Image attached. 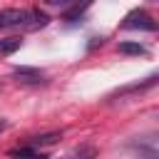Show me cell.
<instances>
[{
	"label": "cell",
	"mask_w": 159,
	"mask_h": 159,
	"mask_svg": "<svg viewBox=\"0 0 159 159\" xmlns=\"http://www.w3.org/2000/svg\"><path fill=\"white\" fill-rule=\"evenodd\" d=\"M84 2H92V0H84Z\"/></svg>",
	"instance_id": "cell-13"
},
{
	"label": "cell",
	"mask_w": 159,
	"mask_h": 159,
	"mask_svg": "<svg viewBox=\"0 0 159 159\" xmlns=\"http://www.w3.org/2000/svg\"><path fill=\"white\" fill-rule=\"evenodd\" d=\"M7 27L35 30V10H20V7L0 10V30H7Z\"/></svg>",
	"instance_id": "cell-1"
},
{
	"label": "cell",
	"mask_w": 159,
	"mask_h": 159,
	"mask_svg": "<svg viewBox=\"0 0 159 159\" xmlns=\"http://www.w3.org/2000/svg\"><path fill=\"white\" fill-rule=\"evenodd\" d=\"M122 27H124V30H157V22H154V17H152L149 12H144V10H132V12L124 17Z\"/></svg>",
	"instance_id": "cell-2"
},
{
	"label": "cell",
	"mask_w": 159,
	"mask_h": 159,
	"mask_svg": "<svg viewBox=\"0 0 159 159\" xmlns=\"http://www.w3.org/2000/svg\"><path fill=\"white\" fill-rule=\"evenodd\" d=\"M12 77L17 82H22V84H40V82H45V75L40 70H35V67H17L12 72Z\"/></svg>",
	"instance_id": "cell-4"
},
{
	"label": "cell",
	"mask_w": 159,
	"mask_h": 159,
	"mask_svg": "<svg viewBox=\"0 0 159 159\" xmlns=\"http://www.w3.org/2000/svg\"><path fill=\"white\" fill-rule=\"evenodd\" d=\"M149 159H159V157H157V154H154V157H149Z\"/></svg>",
	"instance_id": "cell-12"
},
{
	"label": "cell",
	"mask_w": 159,
	"mask_h": 159,
	"mask_svg": "<svg viewBox=\"0 0 159 159\" xmlns=\"http://www.w3.org/2000/svg\"><path fill=\"white\" fill-rule=\"evenodd\" d=\"M62 134L60 132H50V134H40V137H30L25 144H30V147H35V149H40V147H50V144H55L57 139H60Z\"/></svg>",
	"instance_id": "cell-6"
},
{
	"label": "cell",
	"mask_w": 159,
	"mask_h": 159,
	"mask_svg": "<svg viewBox=\"0 0 159 159\" xmlns=\"http://www.w3.org/2000/svg\"><path fill=\"white\" fill-rule=\"evenodd\" d=\"M47 5H55V7H67V5H72L75 0H45Z\"/></svg>",
	"instance_id": "cell-10"
},
{
	"label": "cell",
	"mask_w": 159,
	"mask_h": 159,
	"mask_svg": "<svg viewBox=\"0 0 159 159\" xmlns=\"http://www.w3.org/2000/svg\"><path fill=\"white\" fill-rule=\"evenodd\" d=\"M20 47H22L20 37H5V40H0V57H7L12 52H17Z\"/></svg>",
	"instance_id": "cell-7"
},
{
	"label": "cell",
	"mask_w": 159,
	"mask_h": 159,
	"mask_svg": "<svg viewBox=\"0 0 159 159\" xmlns=\"http://www.w3.org/2000/svg\"><path fill=\"white\" fill-rule=\"evenodd\" d=\"M119 52L122 55H144L147 47L139 45V42H119Z\"/></svg>",
	"instance_id": "cell-8"
},
{
	"label": "cell",
	"mask_w": 159,
	"mask_h": 159,
	"mask_svg": "<svg viewBox=\"0 0 159 159\" xmlns=\"http://www.w3.org/2000/svg\"><path fill=\"white\" fill-rule=\"evenodd\" d=\"M5 127H7V124H5V122H0V132H2V129H5Z\"/></svg>",
	"instance_id": "cell-11"
},
{
	"label": "cell",
	"mask_w": 159,
	"mask_h": 159,
	"mask_svg": "<svg viewBox=\"0 0 159 159\" xmlns=\"http://www.w3.org/2000/svg\"><path fill=\"white\" fill-rule=\"evenodd\" d=\"M157 82H159V75H152V77H147V80H142V82L124 84V87H119L117 92H112V94H109V99H114V97H127V94H134V92H144V89L154 87Z\"/></svg>",
	"instance_id": "cell-3"
},
{
	"label": "cell",
	"mask_w": 159,
	"mask_h": 159,
	"mask_svg": "<svg viewBox=\"0 0 159 159\" xmlns=\"http://www.w3.org/2000/svg\"><path fill=\"white\" fill-rule=\"evenodd\" d=\"M65 159H94V149L92 147H80V149H75L70 157H65Z\"/></svg>",
	"instance_id": "cell-9"
},
{
	"label": "cell",
	"mask_w": 159,
	"mask_h": 159,
	"mask_svg": "<svg viewBox=\"0 0 159 159\" xmlns=\"http://www.w3.org/2000/svg\"><path fill=\"white\" fill-rule=\"evenodd\" d=\"M7 154L15 157V159H47L45 152L35 149V147H30V144H22V147H17V149H10Z\"/></svg>",
	"instance_id": "cell-5"
}]
</instances>
